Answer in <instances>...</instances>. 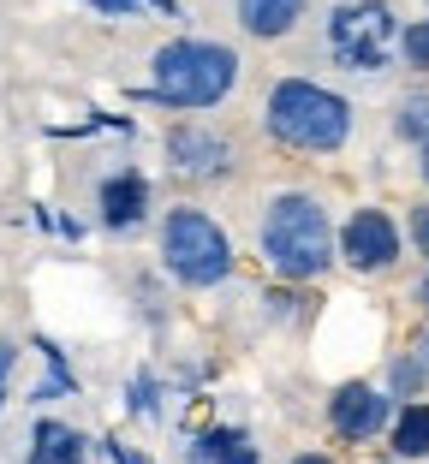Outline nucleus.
<instances>
[{"mask_svg":"<svg viewBox=\"0 0 429 464\" xmlns=\"http://www.w3.org/2000/svg\"><path fill=\"white\" fill-rule=\"evenodd\" d=\"M239 78H245V60L233 42L167 36L150 54V90H138V102H155L173 113H209L239 90Z\"/></svg>","mask_w":429,"mask_h":464,"instance_id":"1","label":"nucleus"},{"mask_svg":"<svg viewBox=\"0 0 429 464\" xmlns=\"http://www.w3.org/2000/svg\"><path fill=\"white\" fill-rule=\"evenodd\" d=\"M257 256L268 262L280 286H310L340 262L334 250V215L310 191H275L257 220Z\"/></svg>","mask_w":429,"mask_h":464,"instance_id":"2","label":"nucleus"},{"mask_svg":"<svg viewBox=\"0 0 429 464\" xmlns=\"http://www.w3.org/2000/svg\"><path fill=\"white\" fill-rule=\"evenodd\" d=\"M263 131L287 155H340L358 131V108L317 78H275L263 96Z\"/></svg>","mask_w":429,"mask_h":464,"instance_id":"3","label":"nucleus"},{"mask_svg":"<svg viewBox=\"0 0 429 464\" xmlns=\"http://www.w3.org/2000/svg\"><path fill=\"white\" fill-rule=\"evenodd\" d=\"M155 245H161V268L167 280H180L185 292H209L221 286V280H233L239 256H233V238H227V227L209 208H167L161 227H155Z\"/></svg>","mask_w":429,"mask_h":464,"instance_id":"4","label":"nucleus"},{"mask_svg":"<svg viewBox=\"0 0 429 464\" xmlns=\"http://www.w3.org/2000/svg\"><path fill=\"white\" fill-rule=\"evenodd\" d=\"M322 48L340 72H388V60L400 54V13L388 0H334L322 18Z\"/></svg>","mask_w":429,"mask_h":464,"instance_id":"5","label":"nucleus"},{"mask_svg":"<svg viewBox=\"0 0 429 464\" xmlns=\"http://www.w3.org/2000/svg\"><path fill=\"white\" fill-rule=\"evenodd\" d=\"M334 250H340V262H346L352 274H388V268H400V256H405V227L388 215L382 203H358L340 227H334Z\"/></svg>","mask_w":429,"mask_h":464,"instance_id":"6","label":"nucleus"},{"mask_svg":"<svg viewBox=\"0 0 429 464\" xmlns=\"http://www.w3.org/2000/svg\"><path fill=\"white\" fill-rule=\"evenodd\" d=\"M161 155H167V167H173V179H191V185H221V179L233 173V161H239L233 137L215 131L209 120H180V125H167Z\"/></svg>","mask_w":429,"mask_h":464,"instance_id":"7","label":"nucleus"},{"mask_svg":"<svg viewBox=\"0 0 429 464\" xmlns=\"http://www.w3.org/2000/svg\"><path fill=\"white\" fill-rule=\"evenodd\" d=\"M394 405H400V399H394L388 387H375V382H340L328 393V429L346 440V447H370V440L388 435Z\"/></svg>","mask_w":429,"mask_h":464,"instance_id":"8","label":"nucleus"},{"mask_svg":"<svg viewBox=\"0 0 429 464\" xmlns=\"http://www.w3.org/2000/svg\"><path fill=\"white\" fill-rule=\"evenodd\" d=\"M150 203H155V185H150L143 167H113V173H102V185H96L102 232H113V238L138 232L143 220H150Z\"/></svg>","mask_w":429,"mask_h":464,"instance_id":"9","label":"nucleus"},{"mask_svg":"<svg viewBox=\"0 0 429 464\" xmlns=\"http://www.w3.org/2000/svg\"><path fill=\"white\" fill-rule=\"evenodd\" d=\"M310 18V0H233V24L250 42H287Z\"/></svg>","mask_w":429,"mask_h":464,"instance_id":"10","label":"nucleus"},{"mask_svg":"<svg viewBox=\"0 0 429 464\" xmlns=\"http://www.w3.org/2000/svg\"><path fill=\"white\" fill-rule=\"evenodd\" d=\"M90 459V435L60 417H36L30 429V464H83Z\"/></svg>","mask_w":429,"mask_h":464,"instance_id":"11","label":"nucleus"},{"mask_svg":"<svg viewBox=\"0 0 429 464\" xmlns=\"http://www.w3.org/2000/svg\"><path fill=\"white\" fill-rule=\"evenodd\" d=\"M388 452L394 459H429V399H400L394 405V423H388Z\"/></svg>","mask_w":429,"mask_h":464,"instance_id":"12","label":"nucleus"},{"mask_svg":"<svg viewBox=\"0 0 429 464\" xmlns=\"http://www.w3.org/2000/svg\"><path fill=\"white\" fill-rule=\"evenodd\" d=\"M191 464H257V447H250L245 429L221 423V429H203L191 440Z\"/></svg>","mask_w":429,"mask_h":464,"instance_id":"13","label":"nucleus"},{"mask_svg":"<svg viewBox=\"0 0 429 464\" xmlns=\"http://www.w3.org/2000/svg\"><path fill=\"white\" fill-rule=\"evenodd\" d=\"M394 137H405L412 150L429 137V90H412V96H400V108H394Z\"/></svg>","mask_w":429,"mask_h":464,"instance_id":"14","label":"nucleus"},{"mask_svg":"<svg viewBox=\"0 0 429 464\" xmlns=\"http://www.w3.org/2000/svg\"><path fill=\"white\" fill-rule=\"evenodd\" d=\"M400 66L417 72V78H429V13L412 18V24H400Z\"/></svg>","mask_w":429,"mask_h":464,"instance_id":"15","label":"nucleus"},{"mask_svg":"<svg viewBox=\"0 0 429 464\" xmlns=\"http://www.w3.org/2000/svg\"><path fill=\"white\" fill-rule=\"evenodd\" d=\"M424 387H429V375H424V363H417V352H400L388 363V393L394 399H424Z\"/></svg>","mask_w":429,"mask_h":464,"instance_id":"16","label":"nucleus"},{"mask_svg":"<svg viewBox=\"0 0 429 464\" xmlns=\"http://www.w3.org/2000/svg\"><path fill=\"white\" fill-rule=\"evenodd\" d=\"M125 405H132V417H155V375H138V382L125 387Z\"/></svg>","mask_w":429,"mask_h":464,"instance_id":"17","label":"nucleus"},{"mask_svg":"<svg viewBox=\"0 0 429 464\" xmlns=\"http://www.w3.org/2000/svg\"><path fill=\"white\" fill-rule=\"evenodd\" d=\"M405 245H412L417 256L429 262V203H417L412 215H405Z\"/></svg>","mask_w":429,"mask_h":464,"instance_id":"18","label":"nucleus"},{"mask_svg":"<svg viewBox=\"0 0 429 464\" xmlns=\"http://www.w3.org/2000/svg\"><path fill=\"white\" fill-rule=\"evenodd\" d=\"M83 6L102 18H143V0H83Z\"/></svg>","mask_w":429,"mask_h":464,"instance_id":"19","label":"nucleus"},{"mask_svg":"<svg viewBox=\"0 0 429 464\" xmlns=\"http://www.w3.org/2000/svg\"><path fill=\"white\" fill-rule=\"evenodd\" d=\"M13 363H18V345H13V340H0V387H6V375H13Z\"/></svg>","mask_w":429,"mask_h":464,"instance_id":"20","label":"nucleus"},{"mask_svg":"<svg viewBox=\"0 0 429 464\" xmlns=\"http://www.w3.org/2000/svg\"><path fill=\"white\" fill-rule=\"evenodd\" d=\"M412 352H417V363H424V375H429V322L417 328V340H412Z\"/></svg>","mask_w":429,"mask_h":464,"instance_id":"21","label":"nucleus"},{"mask_svg":"<svg viewBox=\"0 0 429 464\" xmlns=\"http://www.w3.org/2000/svg\"><path fill=\"white\" fill-rule=\"evenodd\" d=\"M143 6H150V13H161V18H185L180 0H143Z\"/></svg>","mask_w":429,"mask_h":464,"instance_id":"22","label":"nucleus"},{"mask_svg":"<svg viewBox=\"0 0 429 464\" xmlns=\"http://www.w3.org/2000/svg\"><path fill=\"white\" fill-rule=\"evenodd\" d=\"M108 452H113V464H143V459H138V452H125V447H120V440H108Z\"/></svg>","mask_w":429,"mask_h":464,"instance_id":"23","label":"nucleus"},{"mask_svg":"<svg viewBox=\"0 0 429 464\" xmlns=\"http://www.w3.org/2000/svg\"><path fill=\"white\" fill-rule=\"evenodd\" d=\"M417 179H424V185H429V137H424V143H417Z\"/></svg>","mask_w":429,"mask_h":464,"instance_id":"24","label":"nucleus"},{"mask_svg":"<svg viewBox=\"0 0 429 464\" xmlns=\"http://www.w3.org/2000/svg\"><path fill=\"white\" fill-rule=\"evenodd\" d=\"M417 304L429 310V262H424V274H417Z\"/></svg>","mask_w":429,"mask_h":464,"instance_id":"25","label":"nucleus"},{"mask_svg":"<svg viewBox=\"0 0 429 464\" xmlns=\"http://www.w3.org/2000/svg\"><path fill=\"white\" fill-rule=\"evenodd\" d=\"M292 464H334V459H328V452H298Z\"/></svg>","mask_w":429,"mask_h":464,"instance_id":"26","label":"nucleus"},{"mask_svg":"<svg viewBox=\"0 0 429 464\" xmlns=\"http://www.w3.org/2000/svg\"><path fill=\"white\" fill-rule=\"evenodd\" d=\"M375 464H412V459H394V452H388V459H375Z\"/></svg>","mask_w":429,"mask_h":464,"instance_id":"27","label":"nucleus"},{"mask_svg":"<svg viewBox=\"0 0 429 464\" xmlns=\"http://www.w3.org/2000/svg\"><path fill=\"white\" fill-rule=\"evenodd\" d=\"M424 13H429V0H424Z\"/></svg>","mask_w":429,"mask_h":464,"instance_id":"28","label":"nucleus"}]
</instances>
